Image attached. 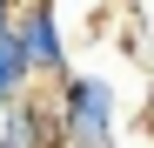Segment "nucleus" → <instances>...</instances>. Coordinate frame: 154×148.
<instances>
[{
  "label": "nucleus",
  "instance_id": "1",
  "mask_svg": "<svg viewBox=\"0 0 154 148\" xmlns=\"http://www.w3.org/2000/svg\"><path fill=\"white\" fill-rule=\"evenodd\" d=\"M60 128H67V148H114L121 135V101L100 74H67L60 81Z\"/></svg>",
  "mask_w": 154,
  "mask_h": 148
},
{
  "label": "nucleus",
  "instance_id": "5",
  "mask_svg": "<svg viewBox=\"0 0 154 148\" xmlns=\"http://www.w3.org/2000/svg\"><path fill=\"white\" fill-rule=\"evenodd\" d=\"M20 7H27V0H0V34H14V27H20Z\"/></svg>",
  "mask_w": 154,
  "mask_h": 148
},
{
  "label": "nucleus",
  "instance_id": "3",
  "mask_svg": "<svg viewBox=\"0 0 154 148\" xmlns=\"http://www.w3.org/2000/svg\"><path fill=\"white\" fill-rule=\"evenodd\" d=\"M0 148H67V128H60V108H40L34 94L0 108Z\"/></svg>",
  "mask_w": 154,
  "mask_h": 148
},
{
  "label": "nucleus",
  "instance_id": "4",
  "mask_svg": "<svg viewBox=\"0 0 154 148\" xmlns=\"http://www.w3.org/2000/svg\"><path fill=\"white\" fill-rule=\"evenodd\" d=\"M34 81H40V74H34V61H27V47H20V27H14V34H0V108L20 101Z\"/></svg>",
  "mask_w": 154,
  "mask_h": 148
},
{
  "label": "nucleus",
  "instance_id": "2",
  "mask_svg": "<svg viewBox=\"0 0 154 148\" xmlns=\"http://www.w3.org/2000/svg\"><path fill=\"white\" fill-rule=\"evenodd\" d=\"M20 47H27L40 81H67V40H60V20H54L47 0H27L20 7Z\"/></svg>",
  "mask_w": 154,
  "mask_h": 148
}]
</instances>
